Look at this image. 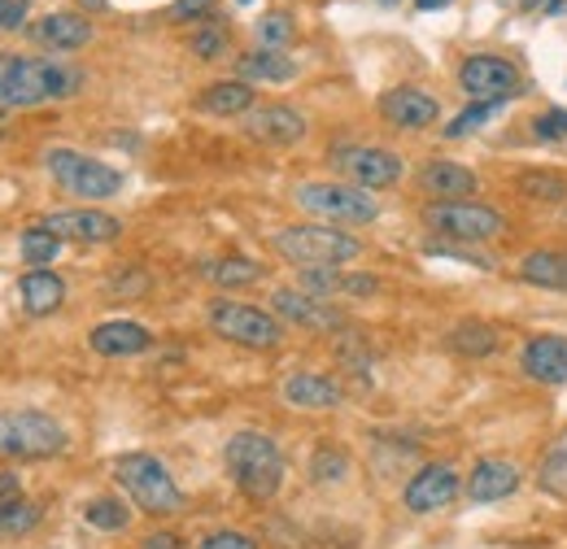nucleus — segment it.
<instances>
[{
    "mask_svg": "<svg viewBox=\"0 0 567 549\" xmlns=\"http://www.w3.org/2000/svg\"><path fill=\"white\" fill-rule=\"evenodd\" d=\"M83 74L49 58H18V53H0V105L13 110H31V105H49V101H66L79 92Z\"/></svg>",
    "mask_w": 567,
    "mask_h": 549,
    "instance_id": "1",
    "label": "nucleus"
},
{
    "mask_svg": "<svg viewBox=\"0 0 567 549\" xmlns=\"http://www.w3.org/2000/svg\"><path fill=\"white\" fill-rule=\"evenodd\" d=\"M223 463H227L231 480H236V488H240L249 501H271V497H280L284 472H288V467H284L280 445H276L267 432H254V427L231 432V441H227V449H223Z\"/></svg>",
    "mask_w": 567,
    "mask_h": 549,
    "instance_id": "2",
    "label": "nucleus"
},
{
    "mask_svg": "<svg viewBox=\"0 0 567 549\" xmlns=\"http://www.w3.org/2000/svg\"><path fill=\"white\" fill-rule=\"evenodd\" d=\"M271 249L292 267H346L362 253V240L332 222H297L271 236Z\"/></svg>",
    "mask_w": 567,
    "mask_h": 549,
    "instance_id": "3",
    "label": "nucleus"
},
{
    "mask_svg": "<svg viewBox=\"0 0 567 549\" xmlns=\"http://www.w3.org/2000/svg\"><path fill=\"white\" fill-rule=\"evenodd\" d=\"M114 480L132 497V506L144 510V515H175V510H184V488L175 484L171 467L162 458L144 454V449H132V454L114 458Z\"/></svg>",
    "mask_w": 567,
    "mask_h": 549,
    "instance_id": "4",
    "label": "nucleus"
},
{
    "mask_svg": "<svg viewBox=\"0 0 567 549\" xmlns=\"http://www.w3.org/2000/svg\"><path fill=\"white\" fill-rule=\"evenodd\" d=\"M71 436L66 427L53 418L49 411H0V458L9 463H40V458H58L66 454Z\"/></svg>",
    "mask_w": 567,
    "mask_h": 549,
    "instance_id": "5",
    "label": "nucleus"
},
{
    "mask_svg": "<svg viewBox=\"0 0 567 549\" xmlns=\"http://www.w3.org/2000/svg\"><path fill=\"white\" fill-rule=\"evenodd\" d=\"M424 227L458 245H489L506 236V214L485 201H427Z\"/></svg>",
    "mask_w": 567,
    "mask_h": 549,
    "instance_id": "6",
    "label": "nucleus"
},
{
    "mask_svg": "<svg viewBox=\"0 0 567 549\" xmlns=\"http://www.w3.org/2000/svg\"><path fill=\"white\" fill-rule=\"evenodd\" d=\"M292 201L306 214H315L319 222H332V227H362V222H375V214H380L371 193H362L354 184H328V179L297 184Z\"/></svg>",
    "mask_w": 567,
    "mask_h": 549,
    "instance_id": "7",
    "label": "nucleus"
},
{
    "mask_svg": "<svg viewBox=\"0 0 567 549\" xmlns=\"http://www.w3.org/2000/svg\"><path fill=\"white\" fill-rule=\"evenodd\" d=\"M210 328L231 344L245 349H280L284 344V323L271 310H258L249 301H231V297H214L206 310Z\"/></svg>",
    "mask_w": 567,
    "mask_h": 549,
    "instance_id": "8",
    "label": "nucleus"
},
{
    "mask_svg": "<svg viewBox=\"0 0 567 549\" xmlns=\"http://www.w3.org/2000/svg\"><path fill=\"white\" fill-rule=\"evenodd\" d=\"M44 166L58 179V188H66L79 201H105V197H114L123 188L118 166H105V162H96L87 153H74V148H49Z\"/></svg>",
    "mask_w": 567,
    "mask_h": 549,
    "instance_id": "9",
    "label": "nucleus"
},
{
    "mask_svg": "<svg viewBox=\"0 0 567 549\" xmlns=\"http://www.w3.org/2000/svg\"><path fill=\"white\" fill-rule=\"evenodd\" d=\"M332 166L346 175V184H354L362 193L393 188L402 179V170H406V162L393 148H380V144H337L332 148Z\"/></svg>",
    "mask_w": 567,
    "mask_h": 549,
    "instance_id": "10",
    "label": "nucleus"
},
{
    "mask_svg": "<svg viewBox=\"0 0 567 549\" xmlns=\"http://www.w3.org/2000/svg\"><path fill=\"white\" fill-rule=\"evenodd\" d=\"M458 87L472 96V101H511L519 96L524 79L515 62L497 58V53H472L463 66H458Z\"/></svg>",
    "mask_w": 567,
    "mask_h": 549,
    "instance_id": "11",
    "label": "nucleus"
},
{
    "mask_svg": "<svg viewBox=\"0 0 567 549\" xmlns=\"http://www.w3.org/2000/svg\"><path fill=\"white\" fill-rule=\"evenodd\" d=\"M271 314L280 323L306 328V332H346V314L332 301L310 297L306 288H276L271 292Z\"/></svg>",
    "mask_w": 567,
    "mask_h": 549,
    "instance_id": "12",
    "label": "nucleus"
},
{
    "mask_svg": "<svg viewBox=\"0 0 567 549\" xmlns=\"http://www.w3.org/2000/svg\"><path fill=\"white\" fill-rule=\"evenodd\" d=\"M458 493H463V476H458L450 463H427V467H420V472L406 480L402 506H406L411 515H436V510H445Z\"/></svg>",
    "mask_w": 567,
    "mask_h": 549,
    "instance_id": "13",
    "label": "nucleus"
},
{
    "mask_svg": "<svg viewBox=\"0 0 567 549\" xmlns=\"http://www.w3.org/2000/svg\"><path fill=\"white\" fill-rule=\"evenodd\" d=\"M40 227H49L62 245L66 240H74V245H110V240L123 236V222L105 209H53V214H44Z\"/></svg>",
    "mask_w": 567,
    "mask_h": 549,
    "instance_id": "14",
    "label": "nucleus"
},
{
    "mask_svg": "<svg viewBox=\"0 0 567 549\" xmlns=\"http://www.w3.org/2000/svg\"><path fill=\"white\" fill-rule=\"evenodd\" d=\"M380 118L398 132H424L441 118V105L424 87H389L380 96Z\"/></svg>",
    "mask_w": 567,
    "mask_h": 549,
    "instance_id": "15",
    "label": "nucleus"
},
{
    "mask_svg": "<svg viewBox=\"0 0 567 549\" xmlns=\"http://www.w3.org/2000/svg\"><path fill=\"white\" fill-rule=\"evenodd\" d=\"M245 136L271 148H288L306 139V114H297L292 105H254L245 114Z\"/></svg>",
    "mask_w": 567,
    "mask_h": 549,
    "instance_id": "16",
    "label": "nucleus"
},
{
    "mask_svg": "<svg viewBox=\"0 0 567 549\" xmlns=\"http://www.w3.org/2000/svg\"><path fill=\"white\" fill-rule=\"evenodd\" d=\"M519 480H524V472L511 458H476V467L463 480V493H467V501L489 506V501H506L511 493H519Z\"/></svg>",
    "mask_w": 567,
    "mask_h": 549,
    "instance_id": "17",
    "label": "nucleus"
},
{
    "mask_svg": "<svg viewBox=\"0 0 567 549\" xmlns=\"http://www.w3.org/2000/svg\"><path fill=\"white\" fill-rule=\"evenodd\" d=\"M280 397L292 411H337L346 402V389L323 371H292L280 384Z\"/></svg>",
    "mask_w": 567,
    "mask_h": 549,
    "instance_id": "18",
    "label": "nucleus"
},
{
    "mask_svg": "<svg viewBox=\"0 0 567 549\" xmlns=\"http://www.w3.org/2000/svg\"><path fill=\"white\" fill-rule=\"evenodd\" d=\"M519 366L537 384H567V336H559V332L528 336L519 349Z\"/></svg>",
    "mask_w": 567,
    "mask_h": 549,
    "instance_id": "19",
    "label": "nucleus"
},
{
    "mask_svg": "<svg viewBox=\"0 0 567 549\" xmlns=\"http://www.w3.org/2000/svg\"><path fill=\"white\" fill-rule=\"evenodd\" d=\"M420 188H424L432 201H467L481 179L476 170H467L463 162H450V157H432L420 166Z\"/></svg>",
    "mask_w": 567,
    "mask_h": 549,
    "instance_id": "20",
    "label": "nucleus"
},
{
    "mask_svg": "<svg viewBox=\"0 0 567 549\" xmlns=\"http://www.w3.org/2000/svg\"><path fill=\"white\" fill-rule=\"evenodd\" d=\"M27 35H31L40 49H49V53H74V49L92 44V22H87L83 13L62 9V13H44L35 27H27Z\"/></svg>",
    "mask_w": 567,
    "mask_h": 549,
    "instance_id": "21",
    "label": "nucleus"
},
{
    "mask_svg": "<svg viewBox=\"0 0 567 549\" xmlns=\"http://www.w3.org/2000/svg\"><path fill=\"white\" fill-rule=\"evenodd\" d=\"M87 349L96 358H136L153 349V332L132 323V319H110V323H96L87 332Z\"/></svg>",
    "mask_w": 567,
    "mask_h": 549,
    "instance_id": "22",
    "label": "nucleus"
},
{
    "mask_svg": "<svg viewBox=\"0 0 567 549\" xmlns=\"http://www.w3.org/2000/svg\"><path fill=\"white\" fill-rule=\"evenodd\" d=\"M18 292H22V310L31 319H44V314H58L62 301H66V283L62 274L49 271V267H35L18 279Z\"/></svg>",
    "mask_w": 567,
    "mask_h": 549,
    "instance_id": "23",
    "label": "nucleus"
},
{
    "mask_svg": "<svg viewBox=\"0 0 567 549\" xmlns=\"http://www.w3.org/2000/svg\"><path fill=\"white\" fill-rule=\"evenodd\" d=\"M254 105H258V92H254V83H245V79L210 83V87L197 96V110L210 114V118H240V114H249Z\"/></svg>",
    "mask_w": 567,
    "mask_h": 549,
    "instance_id": "24",
    "label": "nucleus"
},
{
    "mask_svg": "<svg viewBox=\"0 0 567 549\" xmlns=\"http://www.w3.org/2000/svg\"><path fill=\"white\" fill-rule=\"evenodd\" d=\"M519 283L542 288V292H567V253L564 249H533L519 258Z\"/></svg>",
    "mask_w": 567,
    "mask_h": 549,
    "instance_id": "25",
    "label": "nucleus"
},
{
    "mask_svg": "<svg viewBox=\"0 0 567 549\" xmlns=\"http://www.w3.org/2000/svg\"><path fill=\"white\" fill-rule=\"evenodd\" d=\"M445 344H450V353H458V358H494L497 349H502V336H497L494 323L463 319V323L450 328Z\"/></svg>",
    "mask_w": 567,
    "mask_h": 549,
    "instance_id": "26",
    "label": "nucleus"
},
{
    "mask_svg": "<svg viewBox=\"0 0 567 549\" xmlns=\"http://www.w3.org/2000/svg\"><path fill=\"white\" fill-rule=\"evenodd\" d=\"M240 79L245 83H288V79H297V62L280 53V49H258V53H245L240 62Z\"/></svg>",
    "mask_w": 567,
    "mask_h": 549,
    "instance_id": "27",
    "label": "nucleus"
},
{
    "mask_svg": "<svg viewBox=\"0 0 567 549\" xmlns=\"http://www.w3.org/2000/svg\"><path fill=\"white\" fill-rule=\"evenodd\" d=\"M202 279H210L214 288H249V283L262 279V267L254 258L227 253V258H206L202 262Z\"/></svg>",
    "mask_w": 567,
    "mask_h": 549,
    "instance_id": "28",
    "label": "nucleus"
},
{
    "mask_svg": "<svg viewBox=\"0 0 567 549\" xmlns=\"http://www.w3.org/2000/svg\"><path fill=\"white\" fill-rule=\"evenodd\" d=\"M515 188L533 206H564L567 201V175H559V170H524L515 179Z\"/></svg>",
    "mask_w": 567,
    "mask_h": 549,
    "instance_id": "29",
    "label": "nucleus"
},
{
    "mask_svg": "<svg viewBox=\"0 0 567 549\" xmlns=\"http://www.w3.org/2000/svg\"><path fill=\"white\" fill-rule=\"evenodd\" d=\"M350 449L337 445V441H319L315 454H310V480L315 484H341L350 476Z\"/></svg>",
    "mask_w": 567,
    "mask_h": 549,
    "instance_id": "30",
    "label": "nucleus"
},
{
    "mask_svg": "<svg viewBox=\"0 0 567 549\" xmlns=\"http://www.w3.org/2000/svg\"><path fill=\"white\" fill-rule=\"evenodd\" d=\"M83 524L96 528V532H123L132 524V506L123 497H110V493L105 497H92L83 506Z\"/></svg>",
    "mask_w": 567,
    "mask_h": 549,
    "instance_id": "31",
    "label": "nucleus"
},
{
    "mask_svg": "<svg viewBox=\"0 0 567 549\" xmlns=\"http://www.w3.org/2000/svg\"><path fill=\"white\" fill-rule=\"evenodd\" d=\"M537 484H542V493L567 501V432L546 449V458H542V467H537Z\"/></svg>",
    "mask_w": 567,
    "mask_h": 549,
    "instance_id": "32",
    "label": "nucleus"
},
{
    "mask_svg": "<svg viewBox=\"0 0 567 549\" xmlns=\"http://www.w3.org/2000/svg\"><path fill=\"white\" fill-rule=\"evenodd\" d=\"M18 253H22V262L35 271V267H49V262L62 253V240H58L49 227H27L22 240H18Z\"/></svg>",
    "mask_w": 567,
    "mask_h": 549,
    "instance_id": "33",
    "label": "nucleus"
},
{
    "mask_svg": "<svg viewBox=\"0 0 567 549\" xmlns=\"http://www.w3.org/2000/svg\"><path fill=\"white\" fill-rule=\"evenodd\" d=\"M40 506L35 501H27V497H18V501H4L0 506V537H27V532H35L40 528Z\"/></svg>",
    "mask_w": 567,
    "mask_h": 549,
    "instance_id": "34",
    "label": "nucleus"
},
{
    "mask_svg": "<svg viewBox=\"0 0 567 549\" xmlns=\"http://www.w3.org/2000/svg\"><path fill=\"white\" fill-rule=\"evenodd\" d=\"M506 101H472L458 118H450V127H445V139H463V136H472V132H481L489 118H494L497 110H502Z\"/></svg>",
    "mask_w": 567,
    "mask_h": 549,
    "instance_id": "35",
    "label": "nucleus"
},
{
    "mask_svg": "<svg viewBox=\"0 0 567 549\" xmlns=\"http://www.w3.org/2000/svg\"><path fill=\"white\" fill-rule=\"evenodd\" d=\"M288 40H292V13L276 9V13H267V18L258 22V44H262V49H284Z\"/></svg>",
    "mask_w": 567,
    "mask_h": 549,
    "instance_id": "36",
    "label": "nucleus"
},
{
    "mask_svg": "<svg viewBox=\"0 0 567 549\" xmlns=\"http://www.w3.org/2000/svg\"><path fill=\"white\" fill-rule=\"evenodd\" d=\"M223 49H227V31H223L218 22H206V27H197V35H193V53H197L202 62H214V58H223Z\"/></svg>",
    "mask_w": 567,
    "mask_h": 549,
    "instance_id": "37",
    "label": "nucleus"
},
{
    "mask_svg": "<svg viewBox=\"0 0 567 549\" xmlns=\"http://www.w3.org/2000/svg\"><path fill=\"white\" fill-rule=\"evenodd\" d=\"M533 136L546 139V144H559L567 139V110H546L533 118Z\"/></svg>",
    "mask_w": 567,
    "mask_h": 549,
    "instance_id": "38",
    "label": "nucleus"
},
{
    "mask_svg": "<svg viewBox=\"0 0 567 549\" xmlns=\"http://www.w3.org/2000/svg\"><path fill=\"white\" fill-rule=\"evenodd\" d=\"M193 549H258V541L249 532H236V528H218V532H206Z\"/></svg>",
    "mask_w": 567,
    "mask_h": 549,
    "instance_id": "39",
    "label": "nucleus"
},
{
    "mask_svg": "<svg viewBox=\"0 0 567 549\" xmlns=\"http://www.w3.org/2000/svg\"><path fill=\"white\" fill-rule=\"evenodd\" d=\"M210 9H214V0H175V4H171V18H175V22H184V18H206Z\"/></svg>",
    "mask_w": 567,
    "mask_h": 549,
    "instance_id": "40",
    "label": "nucleus"
},
{
    "mask_svg": "<svg viewBox=\"0 0 567 549\" xmlns=\"http://www.w3.org/2000/svg\"><path fill=\"white\" fill-rule=\"evenodd\" d=\"M22 18H27V0H0V31L22 27Z\"/></svg>",
    "mask_w": 567,
    "mask_h": 549,
    "instance_id": "41",
    "label": "nucleus"
},
{
    "mask_svg": "<svg viewBox=\"0 0 567 549\" xmlns=\"http://www.w3.org/2000/svg\"><path fill=\"white\" fill-rule=\"evenodd\" d=\"M141 549H184V541H179V532H148Z\"/></svg>",
    "mask_w": 567,
    "mask_h": 549,
    "instance_id": "42",
    "label": "nucleus"
},
{
    "mask_svg": "<svg viewBox=\"0 0 567 549\" xmlns=\"http://www.w3.org/2000/svg\"><path fill=\"white\" fill-rule=\"evenodd\" d=\"M18 497H22L18 476H13V472H0V506H4V501H18Z\"/></svg>",
    "mask_w": 567,
    "mask_h": 549,
    "instance_id": "43",
    "label": "nucleus"
},
{
    "mask_svg": "<svg viewBox=\"0 0 567 549\" xmlns=\"http://www.w3.org/2000/svg\"><path fill=\"white\" fill-rule=\"evenodd\" d=\"M424 13H432V9H445V4H454V0H415Z\"/></svg>",
    "mask_w": 567,
    "mask_h": 549,
    "instance_id": "44",
    "label": "nucleus"
},
{
    "mask_svg": "<svg viewBox=\"0 0 567 549\" xmlns=\"http://www.w3.org/2000/svg\"><path fill=\"white\" fill-rule=\"evenodd\" d=\"M79 4H87V9H105V0H79Z\"/></svg>",
    "mask_w": 567,
    "mask_h": 549,
    "instance_id": "45",
    "label": "nucleus"
},
{
    "mask_svg": "<svg viewBox=\"0 0 567 549\" xmlns=\"http://www.w3.org/2000/svg\"><path fill=\"white\" fill-rule=\"evenodd\" d=\"M240 4H254V0H240Z\"/></svg>",
    "mask_w": 567,
    "mask_h": 549,
    "instance_id": "46",
    "label": "nucleus"
}]
</instances>
